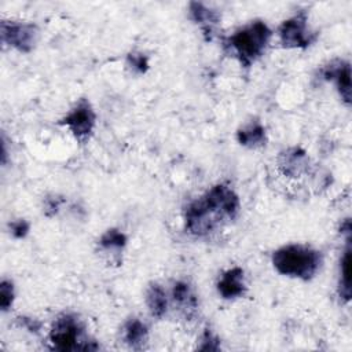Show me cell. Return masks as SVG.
Returning <instances> with one entry per match:
<instances>
[{
  "label": "cell",
  "mask_w": 352,
  "mask_h": 352,
  "mask_svg": "<svg viewBox=\"0 0 352 352\" xmlns=\"http://www.w3.org/2000/svg\"><path fill=\"white\" fill-rule=\"evenodd\" d=\"M18 323L21 327L32 331V333H38L40 329H41V322L34 319V318H28V316H19L18 319Z\"/></svg>",
  "instance_id": "obj_23"
},
{
  "label": "cell",
  "mask_w": 352,
  "mask_h": 352,
  "mask_svg": "<svg viewBox=\"0 0 352 352\" xmlns=\"http://www.w3.org/2000/svg\"><path fill=\"white\" fill-rule=\"evenodd\" d=\"M172 301L186 315H191L198 307V300L191 286L184 280L175 282L172 287Z\"/></svg>",
  "instance_id": "obj_14"
},
{
  "label": "cell",
  "mask_w": 352,
  "mask_h": 352,
  "mask_svg": "<svg viewBox=\"0 0 352 352\" xmlns=\"http://www.w3.org/2000/svg\"><path fill=\"white\" fill-rule=\"evenodd\" d=\"M146 305L150 315L161 319L168 311V297L164 287L158 283H151L146 290Z\"/></svg>",
  "instance_id": "obj_16"
},
{
  "label": "cell",
  "mask_w": 352,
  "mask_h": 352,
  "mask_svg": "<svg viewBox=\"0 0 352 352\" xmlns=\"http://www.w3.org/2000/svg\"><path fill=\"white\" fill-rule=\"evenodd\" d=\"M188 16L204 30L206 38L210 40L214 28L220 22V14L204 3L192 1L188 4Z\"/></svg>",
  "instance_id": "obj_11"
},
{
  "label": "cell",
  "mask_w": 352,
  "mask_h": 352,
  "mask_svg": "<svg viewBox=\"0 0 352 352\" xmlns=\"http://www.w3.org/2000/svg\"><path fill=\"white\" fill-rule=\"evenodd\" d=\"M272 32L264 21H252L231 34L226 44L243 67L252 66L265 51Z\"/></svg>",
  "instance_id": "obj_2"
},
{
  "label": "cell",
  "mask_w": 352,
  "mask_h": 352,
  "mask_svg": "<svg viewBox=\"0 0 352 352\" xmlns=\"http://www.w3.org/2000/svg\"><path fill=\"white\" fill-rule=\"evenodd\" d=\"M50 342L54 349L66 351H95L98 344L85 337L81 320L73 314L59 315L50 330Z\"/></svg>",
  "instance_id": "obj_3"
},
{
  "label": "cell",
  "mask_w": 352,
  "mask_h": 352,
  "mask_svg": "<svg viewBox=\"0 0 352 352\" xmlns=\"http://www.w3.org/2000/svg\"><path fill=\"white\" fill-rule=\"evenodd\" d=\"M278 36L285 48H307L314 40L312 32L308 28L307 12L300 11L283 21L278 29Z\"/></svg>",
  "instance_id": "obj_7"
},
{
  "label": "cell",
  "mask_w": 352,
  "mask_h": 352,
  "mask_svg": "<svg viewBox=\"0 0 352 352\" xmlns=\"http://www.w3.org/2000/svg\"><path fill=\"white\" fill-rule=\"evenodd\" d=\"M126 241V235L122 231L118 228H109L99 238V246L102 250L120 253L125 248Z\"/></svg>",
  "instance_id": "obj_17"
},
{
  "label": "cell",
  "mask_w": 352,
  "mask_h": 352,
  "mask_svg": "<svg viewBox=\"0 0 352 352\" xmlns=\"http://www.w3.org/2000/svg\"><path fill=\"white\" fill-rule=\"evenodd\" d=\"M338 294L345 302L351 300V236L345 238V249L340 261Z\"/></svg>",
  "instance_id": "obj_15"
},
{
  "label": "cell",
  "mask_w": 352,
  "mask_h": 352,
  "mask_svg": "<svg viewBox=\"0 0 352 352\" xmlns=\"http://www.w3.org/2000/svg\"><path fill=\"white\" fill-rule=\"evenodd\" d=\"M62 202H63V199L62 198H58L56 195H52V197H47L45 199H44V213L47 214V216H54V214H56L58 213V210H59V208H60V205H62Z\"/></svg>",
  "instance_id": "obj_22"
},
{
  "label": "cell",
  "mask_w": 352,
  "mask_h": 352,
  "mask_svg": "<svg viewBox=\"0 0 352 352\" xmlns=\"http://www.w3.org/2000/svg\"><path fill=\"white\" fill-rule=\"evenodd\" d=\"M60 124L65 125L78 142H87L94 132L96 124V113L89 100L81 98L62 118Z\"/></svg>",
  "instance_id": "obj_6"
},
{
  "label": "cell",
  "mask_w": 352,
  "mask_h": 352,
  "mask_svg": "<svg viewBox=\"0 0 352 352\" xmlns=\"http://www.w3.org/2000/svg\"><path fill=\"white\" fill-rule=\"evenodd\" d=\"M122 340L132 349H142L148 341L147 326L138 318H131L122 327Z\"/></svg>",
  "instance_id": "obj_13"
},
{
  "label": "cell",
  "mask_w": 352,
  "mask_h": 352,
  "mask_svg": "<svg viewBox=\"0 0 352 352\" xmlns=\"http://www.w3.org/2000/svg\"><path fill=\"white\" fill-rule=\"evenodd\" d=\"M183 216L186 231L197 238L209 236L224 220H227L205 194L187 204Z\"/></svg>",
  "instance_id": "obj_4"
},
{
  "label": "cell",
  "mask_w": 352,
  "mask_h": 352,
  "mask_svg": "<svg viewBox=\"0 0 352 352\" xmlns=\"http://www.w3.org/2000/svg\"><path fill=\"white\" fill-rule=\"evenodd\" d=\"M322 77L327 81H333L337 87L341 100L351 104V65L346 60H333L322 69Z\"/></svg>",
  "instance_id": "obj_8"
},
{
  "label": "cell",
  "mask_w": 352,
  "mask_h": 352,
  "mask_svg": "<svg viewBox=\"0 0 352 352\" xmlns=\"http://www.w3.org/2000/svg\"><path fill=\"white\" fill-rule=\"evenodd\" d=\"M30 230V224L25 220V219H18L10 223V232L14 238L16 239H22L28 235Z\"/></svg>",
  "instance_id": "obj_21"
},
{
  "label": "cell",
  "mask_w": 352,
  "mask_h": 352,
  "mask_svg": "<svg viewBox=\"0 0 352 352\" xmlns=\"http://www.w3.org/2000/svg\"><path fill=\"white\" fill-rule=\"evenodd\" d=\"M278 168L287 177H300L308 172V154L301 147H287L278 155Z\"/></svg>",
  "instance_id": "obj_9"
},
{
  "label": "cell",
  "mask_w": 352,
  "mask_h": 352,
  "mask_svg": "<svg viewBox=\"0 0 352 352\" xmlns=\"http://www.w3.org/2000/svg\"><path fill=\"white\" fill-rule=\"evenodd\" d=\"M320 264V252L301 243L285 245L272 253V265L280 275L301 280L312 279Z\"/></svg>",
  "instance_id": "obj_1"
},
{
  "label": "cell",
  "mask_w": 352,
  "mask_h": 352,
  "mask_svg": "<svg viewBox=\"0 0 352 352\" xmlns=\"http://www.w3.org/2000/svg\"><path fill=\"white\" fill-rule=\"evenodd\" d=\"M217 293L224 300H235L246 293L245 272L241 267H232L226 270L217 280Z\"/></svg>",
  "instance_id": "obj_10"
},
{
  "label": "cell",
  "mask_w": 352,
  "mask_h": 352,
  "mask_svg": "<svg viewBox=\"0 0 352 352\" xmlns=\"http://www.w3.org/2000/svg\"><path fill=\"white\" fill-rule=\"evenodd\" d=\"M197 348L199 351H219L220 349V340L210 329H205L204 333L201 334L199 344L197 345Z\"/></svg>",
  "instance_id": "obj_20"
},
{
  "label": "cell",
  "mask_w": 352,
  "mask_h": 352,
  "mask_svg": "<svg viewBox=\"0 0 352 352\" xmlns=\"http://www.w3.org/2000/svg\"><path fill=\"white\" fill-rule=\"evenodd\" d=\"M126 67L135 74H144L148 70V58L143 52L132 51L126 55Z\"/></svg>",
  "instance_id": "obj_18"
},
{
  "label": "cell",
  "mask_w": 352,
  "mask_h": 352,
  "mask_svg": "<svg viewBox=\"0 0 352 352\" xmlns=\"http://www.w3.org/2000/svg\"><path fill=\"white\" fill-rule=\"evenodd\" d=\"M1 43L23 54L30 52L38 40V29L34 23L21 21H1Z\"/></svg>",
  "instance_id": "obj_5"
},
{
  "label": "cell",
  "mask_w": 352,
  "mask_h": 352,
  "mask_svg": "<svg viewBox=\"0 0 352 352\" xmlns=\"http://www.w3.org/2000/svg\"><path fill=\"white\" fill-rule=\"evenodd\" d=\"M236 139H238V143L243 147H248V148L261 147L267 142L265 128L257 120L250 121L238 129Z\"/></svg>",
  "instance_id": "obj_12"
},
{
  "label": "cell",
  "mask_w": 352,
  "mask_h": 352,
  "mask_svg": "<svg viewBox=\"0 0 352 352\" xmlns=\"http://www.w3.org/2000/svg\"><path fill=\"white\" fill-rule=\"evenodd\" d=\"M14 298H15L14 283L10 279H3L0 283V308L3 312L11 308Z\"/></svg>",
  "instance_id": "obj_19"
}]
</instances>
